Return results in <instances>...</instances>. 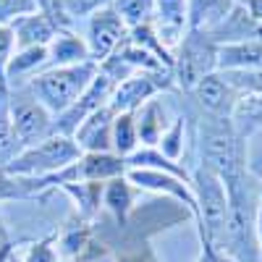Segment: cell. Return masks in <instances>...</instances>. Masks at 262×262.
<instances>
[{"label":"cell","mask_w":262,"mask_h":262,"mask_svg":"<svg viewBox=\"0 0 262 262\" xmlns=\"http://www.w3.org/2000/svg\"><path fill=\"white\" fill-rule=\"evenodd\" d=\"M217 69V45L207 32H191L179 42V53L173 58V76L184 92H191L205 76L215 74Z\"/></svg>","instance_id":"obj_5"},{"label":"cell","mask_w":262,"mask_h":262,"mask_svg":"<svg viewBox=\"0 0 262 262\" xmlns=\"http://www.w3.org/2000/svg\"><path fill=\"white\" fill-rule=\"evenodd\" d=\"M58 3H60L63 18L69 21V24H74L76 18H90L100 8L113 6V0H58Z\"/></svg>","instance_id":"obj_26"},{"label":"cell","mask_w":262,"mask_h":262,"mask_svg":"<svg viewBox=\"0 0 262 262\" xmlns=\"http://www.w3.org/2000/svg\"><path fill=\"white\" fill-rule=\"evenodd\" d=\"M113 107L105 105L90 118H84L74 131V142L84 152H113Z\"/></svg>","instance_id":"obj_12"},{"label":"cell","mask_w":262,"mask_h":262,"mask_svg":"<svg viewBox=\"0 0 262 262\" xmlns=\"http://www.w3.org/2000/svg\"><path fill=\"white\" fill-rule=\"evenodd\" d=\"M231 123L236 128V134L247 139L252 131L262 126V95H242L231 113Z\"/></svg>","instance_id":"obj_20"},{"label":"cell","mask_w":262,"mask_h":262,"mask_svg":"<svg viewBox=\"0 0 262 262\" xmlns=\"http://www.w3.org/2000/svg\"><path fill=\"white\" fill-rule=\"evenodd\" d=\"M158 16V37L168 48L173 42H181L186 34V0H155Z\"/></svg>","instance_id":"obj_16"},{"label":"cell","mask_w":262,"mask_h":262,"mask_svg":"<svg viewBox=\"0 0 262 262\" xmlns=\"http://www.w3.org/2000/svg\"><path fill=\"white\" fill-rule=\"evenodd\" d=\"M168 86H170V74L139 71L116 84L107 105L113 107V113H137L147 100H152L160 90H168Z\"/></svg>","instance_id":"obj_9"},{"label":"cell","mask_w":262,"mask_h":262,"mask_svg":"<svg viewBox=\"0 0 262 262\" xmlns=\"http://www.w3.org/2000/svg\"><path fill=\"white\" fill-rule=\"evenodd\" d=\"M48 66V48H24V50H16L13 58L8 60V71L6 79L16 81L21 76H34L37 69Z\"/></svg>","instance_id":"obj_21"},{"label":"cell","mask_w":262,"mask_h":262,"mask_svg":"<svg viewBox=\"0 0 262 262\" xmlns=\"http://www.w3.org/2000/svg\"><path fill=\"white\" fill-rule=\"evenodd\" d=\"M196 105L205 111V116H212V118H231L233 107L238 102V95L233 86L226 81L223 74H210L205 76L200 84L191 90Z\"/></svg>","instance_id":"obj_11"},{"label":"cell","mask_w":262,"mask_h":262,"mask_svg":"<svg viewBox=\"0 0 262 262\" xmlns=\"http://www.w3.org/2000/svg\"><path fill=\"white\" fill-rule=\"evenodd\" d=\"M254 238H257V249L262 257V205L257 207V215H254Z\"/></svg>","instance_id":"obj_33"},{"label":"cell","mask_w":262,"mask_h":262,"mask_svg":"<svg viewBox=\"0 0 262 262\" xmlns=\"http://www.w3.org/2000/svg\"><path fill=\"white\" fill-rule=\"evenodd\" d=\"M244 170L254 181H262V126L244 139Z\"/></svg>","instance_id":"obj_25"},{"label":"cell","mask_w":262,"mask_h":262,"mask_svg":"<svg viewBox=\"0 0 262 262\" xmlns=\"http://www.w3.org/2000/svg\"><path fill=\"white\" fill-rule=\"evenodd\" d=\"M95 76H97V63L86 60L79 66H63V69H48L42 74H34L27 90L50 116H60L79 100V95L90 86Z\"/></svg>","instance_id":"obj_1"},{"label":"cell","mask_w":262,"mask_h":262,"mask_svg":"<svg viewBox=\"0 0 262 262\" xmlns=\"http://www.w3.org/2000/svg\"><path fill=\"white\" fill-rule=\"evenodd\" d=\"M191 191L196 196V228H200L202 247L210 252L223 249L226 223H228V194L226 184L207 168H196L191 173Z\"/></svg>","instance_id":"obj_2"},{"label":"cell","mask_w":262,"mask_h":262,"mask_svg":"<svg viewBox=\"0 0 262 262\" xmlns=\"http://www.w3.org/2000/svg\"><path fill=\"white\" fill-rule=\"evenodd\" d=\"M21 152V144L16 139V131L11 126V116H8V102L6 97L0 100V163H11Z\"/></svg>","instance_id":"obj_24"},{"label":"cell","mask_w":262,"mask_h":262,"mask_svg":"<svg viewBox=\"0 0 262 262\" xmlns=\"http://www.w3.org/2000/svg\"><path fill=\"white\" fill-rule=\"evenodd\" d=\"M37 13L34 0H0V27H11L21 16Z\"/></svg>","instance_id":"obj_29"},{"label":"cell","mask_w":262,"mask_h":262,"mask_svg":"<svg viewBox=\"0 0 262 262\" xmlns=\"http://www.w3.org/2000/svg\"><path fill=\"white\" fill-rule=\"evenodd\" d=\"M137 137L142 147H155L165 131V111L158 100H147L139 111L134 113Z\"/></svg>","instance_id":"obj_18"},{"label":"cell","mask_w":262,"mask_h":262,"mask_svg":"<svg viewBox=\"0 0 262 262\" xmlns=\"http://www.w3.org/2000/svg\"><path fill=\"white\" fill-rule=\"evenodd\" d=\"M79 158H81V149L76 147L74 137L53 134L34 147L21 149L11 163L3 165V173L16 179H45L63 170L66 165L76 163Z\"/></svg>","instance_id":"obj_4"},{"label":"cell","mask_w":262,"mask_h":262,"mask_svg":"<svg viewBox=\"0 0 262 262\" xmlns=\"http://www.w3.org/2000/svg\"><path fill=\"white\" fill-rule=\"evenodd\" d=\"M139 147L134 113H116L113 118V152L118 158H128Z\"/></svg>","instance_id":"obj_22"},{"label":"cell","mask_w":262,"mask_h":262,"mask_svg":"<svg viewBox=\"0 0 262 262\" xmlns=\"http://www.w3.org/2000/svg\"><path fill=\"white\" fill-rule=\"evenodd\" d=\"M217 69L221 71H252L262 69V45L254 39L217 45Z\"/></svg>","instance_id":"obj_17"},{"label":"cell","mask_w":262,"mask_h":262,"mask_svg":"<svg viewBox=\"0 0 262 262\" xmlns=\"http://www.w3.org/2000/svg\"><path fill=\"white\" fill-rule=\"evenodd\" d=\"M113 8L126 21V27L134 29L139 24L152 21L149 16L155 13V0H113Z\"/></svg>","instance_id":"obj_23"},{"label":"cell","mask_w":262,"mask_h":262,"mask_svg":"<svg viewBox=\"0 0 262 262\" xmlns=\"http://www.w3.org/2000/svg\"><path fill=\"white\" fill-rule=\"evenodd\" d=\"M6 242V233H3V226H0V244Z\"/></svg>","instance_id":"obj_36"},{"label":"cell","mask_w":262,"mask_h":262,"mask_svg":"<svg viewBox=\"0 0 262 262\" xmlns=\"http://www.w3.org/2000/svg\"><path fill=\"white\" fill-rule=\"evenodd\" d=\"M116 90V81L107 79L100 69H97V76L90 81V86L79 95V100L69 107L66 113L58 116L55 121V134H63V137H74V131L79 128V123L84 118H90L92 113H97L100 107H105L111 102V95Z\"/></svg>","instance_id":"obj_8"},{"label":"cell","mask_w":262,"mask_h":262,"mask_svg":"<svg viewBox=\"0 0 262 262\" xmlns=\"http://www.w3.org/2000/svg\"><path fill=\"white\" fill-rule=\"evenodd\" d=\"M86 247V231L84 228H71L60 238V254L63 257H74V254H81Z\"/></svg>","instance_id":"obj_31"},{"label":"cell","mask_w":262,"mask_h":262,"mask_svg":"<svg viewBox=\"0 0 262 262\" xmlns=\"http://www.w3.org/2000/svg\"><path fill=\"white\" fill-rule=\"evenodd\" d=\"M13 53H16V39H13L11 27H0V92H8L6 71H8V60L13 58Z\"/></svg>","instance_id":"obj_30"},{"label":"cell","mask_w":262,"mask_h":262,"mask_svg":"<svg viewBox=\"0 0 262 262\" xmlns=\"http://www.w3.org/2000/svg\"><path fill=\"white\" fill-rule=\"evenodd\" d=\"M184 118H176L173 121V126L170 128H165L163 131V137H160V152L168 158V160H181V155H184Z\"/></svg>","instance_id":"obj_28"},{"label":"cell","mask_w":262,"mask_h":262,"mask_svg":"<svg viewBox=\"0 0 262 262\" xmlns=\"http://www.w3.org/2000/svg\"><path fill=\"white\" fill-rule=\"evenodd\" d=\"M238 95H262V69L252 71H221Z\"/></svg>","instance_id":"obj_27"},{"label":"cell","mask_w":262,"mask_h":262,"mask_svg":"<svg viewBox=\"0 0 262 262\" xmlns=\"http://www.w3.org/2000/svg\"><path fill=\"white\" fill-rule=\"evenodd\" d=\"M126 181L137 189H147V191H158V194H168L173 196L181 207H186L191 212V217L196 221V196L191 191V184L170 176V173H163V170H147V168H128L126 173Z\"/></svg>","instance_id":"obj_10"},{"label":"cell","mask_w":262,"mask_h":262,"mask_svg":"<svg viewBox=\"0 0 262 262\" xmlns=\"http://www.w3.org/2000/svg\"><path fill=\"white\" fill-rule=\"evenodd\" d=\"M257 200H259V205H262V181H257Z\"/></svg>","instance_id":"obj_35"},{"label":"cell","mask_w":262,"mask_h":262,"mask_svg":"<svg viewBox=\"0 0 262 262\" xmlns=\"http://www.w3.org/2000/svg\"><path fill=\"white\" fill-rule=\"evenodd\" d=\"M238 6H242L252 21H257V24H262V0H238Z\"/></svg>","instance_id":"obj_32"},{"label":"cell","mask_w":262,"mask_h":262,"mask_svg":"<svg viewBox=\"0 0 262 262\" xmlns=\"http://www.w3.org/2000/svg\"><path fill=\"white\" fill-rule=\"evenodd\" d=\"M128 37V27L126 21L116 13L113 6L107 8H100L97 13H92L86 18V34H84V42H86V50H90V60L92 63H102L105 58H111Z\"/></svg>","instance_id":"obj_7"},{"label":"cell","mask_w":262,"mask_h":262,"mask_svg":"<svg viewBox=\"0 0 262 262\" xmlns=\"http://www.w3.org/2000/svg\"><path fill=\"white\" fill-rule=\"evenodd\" d=\"M236 0H186V29L210 32L233 11Z\"/></svg>","instance_id":"obj_15"},{"label":"cell","mask_w":262,"mask_h":262,"mask_svg":"<svg viewBox=\"0 0 262 262\" xmlns=\"http://www.w3.org/2000/svg\"><path fill=\"white\" fill-rule=\"evenodd\" d=\"M13 39H16V50H24V48H48L53 37L58 34V27L53 24V18L48 13H29V16H21L18 21L11 24Z\"/></svg>","instance_id":"obj_13"},{"label":"cell","mask_w":262,"mask_h":262,"mask_svg":"<svg viewBox=\"0 0 262 262\" xmlns=\"http://www.w3.org/2000/svg\"><path fill=\"white\" fill-rule=\"evenodd\" d=\"M8 116H11V126L16 131L21 149L34 147L42 139L55 134L53 116L34 100V95L29 90H16L13 100H8Z\"/></svg>","instance_id":"obj_6"},{"label":"cell","mask_w":262,"mask_h":262,"mask_svg":"<svg viewBox=\"0 0 262 262\" xmlns=\"http://www.w3.org/2000/svg\"><path fill=\"white\" fill-rule=\"evenodd\" d=\"M196 262H202V257H200V259H196Z\"/></svg>","instance_id":"obj_37"},{"label":"cell","mask_w":262,"mask_h":262,"mask_svg":"<svg viewBox=\"0 0 262 262\" xmlns=\"http://www.w3.org/2000/svg\"><path fill=\"white\" fill-rule=\"evenodd\" d=\"M200 152L202 168L215 173L221 181H228L244 173V139L236 134L231 118L205 116L200 126Z\"/></svg>","instance_id":"obj_3"},{"label":"cell","mask_w":262,"mask_h":262,"mask_svg":"<svg viewBox=\"0 0 262 262\" xmlns=\"http://www.w3.org/2000/svg\"><path fill=\"white\" fill-rule=\"evenodd\" d=\"M92 262H116V259H113L111 254H105V252H100V254H97V257H95Z\"/></svg>","instance_id":"obj_34"},{"label":"cell","mask_w":262,"mask_h":262,"mask_svg":"<svg viewBox=\"0 0 262 262\" xmlns=\"http://www.w3.org/2000/svg\"><path fill=\"white\" fill-rule=\"evenodd\" d=\"M90 60L84 37L74 34L71 29H63L53 37L48 45V69H63V66H79Z\"/></svg>","instance_id":"obj_14"},{"label":"cell","mask_w":262,"mask_h":262,"mask_svg":"<svg viewBox=\"0 0 262 262\" xmlns=\"http://www.w3.org/2000/svg\"><path fill=\"white\" fill-rule=\"evenodd\" d=\"M102 205L107 207L118 226L126 223V217L134 207V186L126 181V176H118V179H111L105 181V189H102Z\"/></svg>","instance_id":"obj_19"}]
</instances>
